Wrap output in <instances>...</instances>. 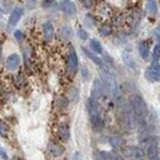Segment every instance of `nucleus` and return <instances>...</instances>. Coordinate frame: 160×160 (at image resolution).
Here are the masks:
<instances>
[{
  "instance_id": "f257e3e1",
  "label": "nucleus",
  "mask_w": 160,
  "mask_h": 160,
  "mask_svg": "<svg viewBox=\"0 0 160 160\" xmlns=\"http://www.w3.org/2000/svg\"><path fill=\"white\" fill-rule=\"evenodd\" d=\"M129 106L132 107V110H133V112L137 117L138 124H144L145 118L148 116V106H147L144 99L140 95L133 94L129 99Z\"/></svg>"
},
{
  "instance_id": "f03ea898",
  "label": "nucleus",
  "mask_w": 160,
  "mask_h": 160,
  "mask_svg": "<svg viewBox=\"0 0 160 160\" xmlns=\"http://www.w3.org/2000/svg\"><path fill=\"white\" fill-rule=\"evenodd\" d=\"M101 81L103 82L105 88L107 91H110L116 99H120L121 98V89L117 84V81L115 79L113 74L107 69V68H103L101 67Z\"/></svg>"
},
{
  "instance_id": "7ed1b4c3",
  "label": "nucleus",
  "mask_w": 160,
  "mask_h": 160,
  "mask_svg": "<svg viewBox=\"0 0 160 160\" xmlns=\"http://www.w3.org/2000/svg\"><path fill=\"white\" fill-rule=\"evenodd\" d=\"M122 122H123L124 127H127L128 129H132L138 124L137 117H136V115H134V112H133L131 106L123 107V110H122Z\"/></svg>"
},
{
  "instance_id": "20e7f679",
  "label": "nucleus",
  "mask_w": 160,
  "mask_h": 160,
  "mask_svg": "<svg viewBox=\"0 0 160 160\" xmlns=\"http://www.w3.org/2000/svg\"><path fill=\"white\" fill-rule=\"evenodd\" d=\"M145 79L150 82L160 81V63L159 60H153L152 64L148 67V69L144 73Z\"/></svg>"
},
{
  "instance_id": "39448f33",
  "label": "nucleus",
  "mask_w": 160,
  "mask_h": 160,
  "mask_svg": "<svg viewBox=\"0 0 160 160\" xmlns=\"http://www.w3.org/2000/svg\"><path fill=\"white\" fill-rule=\"evenodd\" d=\"M78 67H79V60H78L77 52L74 49H70L68 54V60H67V68H68L69 74L74 75L78 72Z\"/></svg>"
},
{
  "instance_id": "423d86ee",
  "label": "nucleus",
  "mask_w": 160,
  "mask_h": 160,
  "mask_svg": "<svg viewBox=\"0 0 160 160\" xmlns=\"http://www.w3.org/2000/svg\"><path fill=\"white\" fill-rule=\"evenodd\" d=\"M105 90H106V88H105L103 82L101 81V79H95L92 82V89H91V99L96 101L101 99L105 94Z\"/></svg>"
},
{
  "instance_id": "0eeeda50",
  "label": "nucleus",
  "mask_w": 160,
  "mask_h": 160,
  "mask_svg": "<svg viewBox=\"0 0 160 160\" xmlns=\"http://www.w3.org/2000/svg\"><path fill=\"white\" fill-rule=\"evenodd\" d=\"M123 154H124V157L132 158L133 160H140L144 157V152L138 147H128L123 150Z\"/></svg>"
},
{
  "instance_id": "6e6552de",
  "label": "nucleus",
  "mask_w": 160,
  "mask_h": 160,
  "mask_svg": "<svg viewBox=\"0 0 160 160\" xmlns=\"http://www.w3.org/2000/svg\"><path fill=\"white\" fill-rule=\"evenodd\" d=\"M60 10H62L64 14L69 15V16H73V15L77 14V6H75V4H74L73 1H70V0H63L62 4H60Z\"/></svg>"
},
{
  "instance_id": "1a4fd4ad",
  "label": "nucleus",
  "mask_w": 160,
  "mask_h": 160,
  "mask_svg": "<svg viewBox=\"0 0 160 160\" xmlns=\"http://www.w3.org/2000/svg\"><path fill=\"white\" fill-rule=\"evenodd\" d=\"M22 15H23V9H22V8H15V9L11 11V14H10V18H9V26L12 27V26L18 25V22L21 20Z\"/></svg>"
},
{
  "instance_id": "9d476101",
  "label": "nucleus",
  "mask_w": 160,
  "mask_h": 160,
  "mask_svg": "<svg viewBox=\"0 0 160 160\" xmlns=\"http://www.w3.org/2000/svg\"><path fill=\"white\" fill-rule=\"evenodd\" d=\"M122 59H123L126 67H127L128 69H131L132 72H137V70H138V65H137L136 60H134V58H133L128 52H124V53L122 54Z\"/></svg>"
},
{
  "instance_id": "9b49d317",
  "label": "nucleus",
  "mask_w": 160,
  "mask_h": 160,
  "mask_svg": "<svg viewBox=\"0 0 160 160\" xmlns=\"http://www.w3.org/2000/svg\"><path fill=\"white\" fill-rule=\"evenodd\" d=\"M43 37L47 42H51L54 38V27L51 22L43 23Z\"/></svg>"
},
{
  "instance_id": "f8f14e48",
  "label": "nucleus",
  "mask_w": 160,
  "mask_h": 160,
  "mask_svg": "<svg viewBox=\"0 0 160 160\" xmlns=\"http://www.w3.org/2000/svg\"><path fill=\"white\" fill-rule=\"evenodd\" d=\"M86 108H88V112L90 116L92 115H100V105L99 102L94 99H89L88 102H86Z\"/></svg>"
},
{
  "instance_id": "ddd939ff",
  "label": "nucleus",
  "mask_w": 160,
  "mask_h": 160,
  "mask_svg": "<svg viewBox=\"0 0 160 160\" xmlns=\"http://www.w3.org/2000/svg\"><path fill=\"white\" fill-rule=\"evenodd\" d=\"M20 57L18 54H11L6 59V67H8L9 70H16L20 67Z\"/></svg>"
},
{
  "instance_id": "4468645a",
  "label": "nucleus",
  "mask_w": 160,
  "mask_h": 160,
  "mask_svg": "<svg viewBox=\"0 0 160 160\" xmlns=\"http://www.w3.org/2000/svg\"><path fill=\"white\" fill-rule=\"evenodd\" d=\"M90 122H91L92 128L95 131H98V132L101 131L103 128V126H105L103 120H102V117H101L100 115H92V116H90Z\"/></svg>"
},
{
  "instance_id": "2eb2a0df",
  "label": "nucleus",
  "mask_w": 160,
  "mask_h": 160,
  "mask_svg": "<svg viewBox=\"0 0 160 160\" xmlns=\"http://www.w3.org/2000/svg\"><path fill=\"white\" fill-rule=\"evenodd\" d=\"M58 136L63 142H67L70 137V129L67 124H60L58 128Z\"/></svg>"
},
{
  "instance_id": "dca6fc26",
  "label": "nucleus",
  "mask_w": 160,
  "mask_h": 160,
  "mask_svg": "<svg viewBox=\"0 0 160 160\" xmlns=\"http://www.w3.org/2000/svg\"><path fill=\"white\" fill-rule=\"evenodd\" d=\"M82 52L85 53V56L89 58V59H91L96 65H99V67H103V64H102V60L96 56V53H92L91 51H89L88 48H85V47H82Z\"/></svg>"
},
{
  "instance_id": "f3484780",
  "label": "nucleus",
  "mask_w": 160,
  "mask_h": 160,
  "mask_svg": "<svg viewBox=\"0 0 160 160\" xmlns=\"http://www.w3.org/2000/svg\"><path fill=\"white\" fill-rule=\"evenodd\" d=\"M147 154L150 159H157L158 155H159V148H158V144L154 143V144H150L147 147Z\"/></svg>"
},
{
  "instance_id": "a211bd4d",
  "label": "nucleus",
  "mask_w": 160,
  "mask_h": 160,
  "mask_svg": "<svg viewBox=\"0 0 160 160\" xmlns=\"http://www.w3.org/2000/svg\"><path fill=\"white\" fill-rule=\"evenodd\" d=\"M48 150H49V153H51V155H53V157H60V155H63V153H64V149L58 145V144H56V143H51L49 144V147H48Z\"/></svg>"
},
{
  "instance_id": "6ab92c4d",
  "label": "nucleus",
  "mask_w": 160,
  "mask_h": 160,
  "mask_svg": "<svg viewBox=\"0 0 160 160\" xmlns=\"http://www.w3.org/2000/svg\"><path fill=\"white\" fill-rule=\"evenodd\" d=\"M138 51H139L140 57H142L144 60H147L148 58H149V56H150V51H149V47H148V44H147L145 42H140L139 46H138Z\"/></svg>"
},
{
  "instance_id": "aec40b11",
  "label": "nucleus",
  "mask_w": 160,
  "mask_h": 160,
  "mask_svg": "<svg viewBox=\"0 0 160 160\" xmlns=\"http://www.w3.org/2000/svg\"><path fill=\"white\" fill-rule=\"evenodd\" d=\"M60 36L65 41H69L72 37H73V30L70 26H63L60 28Z\"/></svg>"
},
{
  "instance_id": "412c9836",
  "label": "nucleus",
  "mask_w": 160,
  "mask_h": 160,
  "mask_svg": "<svg viewBox=\"0 0 160 160\" xmlns=\"http://www.w3.org/2000/svg\"><path fill=\"white\" fill-rule=\"evenodd\" d=\"M90 48H91V51L94 53H98V54H101L103 52L101 43L98 40H95V38H92V40L90 41Z\"/></svg>"
},
{
  "instance_id": "4be33fe9",
  "label": "nucleus",
  "mask_w": 160,
  "mask_h": 160,
  "mask_svg": "<svg viewBox=\"0 0 160 160\" xmlns=\"http://www.w3.org/2000/svg\"><path fill=\"white\" fill-rule=\"evenodd\" d=\"M147 8H148V11L152 15H157L158 14V4H157V0H148Z\"/></svg>"
},
{
  "instance_id": "5701e85b",
  "label": "nucleus",
  "mask_w": 160,
  "mask_h": 160,
  "mask_svg": "<svg viewBox=\"0 0 160 160\" xmlns=\"http://www.w3.org/2000/svg\"><path fill=\"white\" fill-rule=\"evenodd\" d=\"M99 158L101 160H120V158L108 152H99Z\"/></svg>"
},
{
  "instance_id": "b1692460",
  "label": "nucleus",
  "mask_w": 160,
  "mask_h": 160,
  "mask_svg": "<svg viewBox=\"0 0 160 160\" xmlns=\"http://www.w3.org/2000/svg\"><path fill=\"white\" fill-rule=\"evenodd\" d=\"M99 32H100L101 36H110L111 33H112V27L110 26V25H107V23H103V25H101L100 27H99Z\"/></svg>"
},
{
  "instance_id": "393cba45",
  "label": "nucleus",
  "mask_w": 160,
  "mask_h": 160,
  "mask_svg": "<svg viewBox=\"0 0 160 160\" xmlns=\"http://www.w3.org/2000/svg\"><path fill=\"white\" fill-rule=\"evenodd\" d=\"M110 144L113 147V148H121L123 145V139L118 137V136H113L110 138Z\"/></svg>"
},
{
  "instance_id": "a878e982",
  "label": "nucleus",
  "mask_w": 160,
  "mask_h": 160,
  "mask_svg": "<svg viewBox=\"0 0 160 160\" xmlns=\"http://www.w3.org/2000/svg\"><path fill=\"white\" fill-rule=\"evenodd\" d=\"M70 99H72L73 102H78L79 101V91H78L77 88H73L70 90Z\"/></svg>"
},
{
  "instance_id": "bb28decb",
  "label": "nucleus",
  "mask_w": 160,
  "mask_h": 160,
  "mask_svg": "<svg viewBox=\"0 0 160 160\" xmlns=\"http://www.w3.org/2000/svg\"><path fill=\"white\" fill-rule=\"evenodd\" d=\"M159 59H160V43H158L153 48V60H159Z\"/></svg>"
},
{
  "instance_id": "cd10ccee",
  "label": "nucleus",
  "mask_w": 160,
  "mask_h": 160,
  "mask_svg": "<svg viewBox=\"0 0 160 160\" xmlns=\"http://www.w3.org/2000/svg\"><path fill=\"white\" fill-rule=\"evenodd\" d=\"M78 36H79L80 40H82V41H86L89 38V33H88L85 30H82V28H80L79 31H78Z\"/></svg>"
},
{
  "instance_id": "c85d7f7f",
  "label": "nucleus",
  "mask_w": 160,
  "mask_h": 160,
  "mask_svg": "<svg viewBox=\"0 0 160 160\" xmlns=\"http://www.w3.org/2000/svg\"><path fill=\"white\" fill-rule=\"evenodd\" d=\"M0 136L1 137H6L8 136V127L2 123H0Z\"/></svg>"
},
{
  "instance_id": "c756f323",
  "label": "nucleus",
  "mask_w": 160,
  "mask_h": 160,
  "mask_svg": "<svg viewBox=\"0 0 160 160\" xmlns=\"http://www.w3.org/2000/svg\"><path fill=\"white\" fill-rule=\"evenodd\" d=\"M81 2L84 5V8H86V9H90L94 6V0H81Z\"/></svg>"
},
{
  "instance_id": "7c9ffc66",
  "label": "nucleus",
  "mask_w": 160,
  "mask_h": 160,
  "mask_svg": "<svg viewBox=\"0 0 160 160\" xmlns=\"http://www.w3.org/2000/svg\"><path fill=\"white\" fill-rule=\"evenodd\" d=\"M81 75H82L84 80L89 79V70H88L86 67H82V68H81Z\"/></svg>"
},
{
  "instance_id": "2f4dec72",
  "label": "nucleus",
  "mask_w": 160,
  "mask_h": 160,
  "mask_svg": "<svg viewBox=\"0 0 160 160\" xmlns=\"http://www.w3.org/2000/svg\"><path fill=\"white\" fill-rule=\"evenodd\" d=\"M14 36H15V38L19 41V42H21V41L23 40V33L21 31H15L14 32Z\"/></svg>"
},
{
  "instance_id": "473e14b6",
  "label": "nucleus",
  "mask_w": 160,
  "mask_h": 160,
  "mask_svg": "<svg viewBox=\"0 0 160 160\" xmlns=\"http://www.w3.org/2000/svg\"><path fill=\"white\" fill-rule=\"evenodd\" d=\"M0 157H1L4 160H8V154H6V152H5V150H2L1 148H0Z\"/></svg>"
},
{
  "instance_id": "72a5a7b5",
  "label": "nucleus",
  "mask_w": 160,
  "mask_h": 160,
  "mask_svg": "<svg viewBox=\"0 0 160 160\" xmlns=\"http://www.w3.org/2000/svg\"><path fill=\"white\" fill-rule=\"evenodd\" d=\"M54 0H42V2H43V6H49L52 2H53Z\"/></svg>"
},
{
  "instance_id": "f704fd0d",
  "label": "nucleus",
  "mask_w": 160,
  "mask_h": 160,
  "mask_svg": "<svg viewBox=\"0 0 160 160\" xmlns=\"http://www.w3.org/2000/svg\"><path fill=\"white\" fill-rule=\"evenodd\" d=\"M155 33H157V36H159V37H160V26L157 28V30H155Z\"/></svg>"
},
{
  "instance_id": "c9c22d12",
  "label": "nucleus",
  "mask_w": 160,
  "mask_h": 160,
  "mask_svg": "<svg viewBox=\"0 0 160 160\" xmlns=\"http://www.w3.org/2000/svg\"><path fill=\"white\" fill-rule=\"evenodd\" d=\"M159 99H160V96H159Z\"/></svg>"
}]
</instances>
